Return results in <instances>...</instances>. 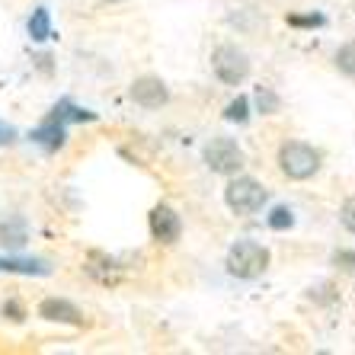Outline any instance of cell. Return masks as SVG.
Here are the masks:
<instances>
[{
  "label": "cell",
  "instance_id": "cell-11",
  "mask_svg": "<svg viewBox=\"0 0 355 355\" xmlns=\"http://www.w3.org/2000/svg\"><path fill=\"white\" fill-rule=\"evenodd\" d=\"M0 269L3 272H23V275H49L51 272V266L45 263V259H0Z\"/></svg>",
  "mask_w": 355,
  "mask_h": 355
},
{
  "label": "cell",
  "instance_id": "cell-4",
  "mask_svg": "<svg viewBox=\"0 0 355 355\" xmlns=\"http://www.w3.org/2000/svg\"><path fill=\"white\" fill-rule=\"evenodd\" d=\"M202 157H205V166L211 173L218 176H234L243 170L247 157H243V148H240L234 138H211L202 150Z\"/></svg>",
  "mask_w": 355,
  "mask_h": 355
},
{
  "label": "cell",
  "instance_id": "cell-8",
  "mask_svg": "<svg viewBox=\"0 0 355 355\" xmlns=\"http://www.w3.org/2000/svg\"><path fill=\"white\" fill-rule=\"evenodd\" d=\"M39 317L51 323H71V327H83V314L77 311V304L64 301V297H45L39 304Z\"/></svg>",
  "mask_w": 355,
  "mask_h": 355
},
{
  "label": "cell",
  "instance_id": "cell-19",
  "mask_svg": "<svg viewBox=\"0 0 355 355\" xmlns=\"http://www.w3.org/2000/svg\"><path fill=\"white\" fill-rule=\"evenodd\" d=\"M13 141H17V128L7 122H0V148H10Z\"/></svg>",
  "mask_w": 355,
  "mask_h": 355
},
{
  "label": "cell",
  "instance_id": "cell-6",
  "mask_svg": "<svg viewBox=\"0 0 355 355\" xmlns=\"http://www.w3.org/2000/svg\"><path fill=\"white\" fill-rule=\"evenodd\" d=\"M132 99L138 103L141 109H160L170 103V90L166 83L154 74H144V77H135L132 83Z\"/></svg>",
  "mask_w": 355,
  "mask_h": 355
},
{
  "label": "cell",
  "instance_id": "cell-20",
  "mask_svg": "<svg viewBox=\"0 0 355 355\" xmlns=\"http://www.w3.org/2000/svg\"><path fill=\"white\" fill-rule=\"evenodd\" d=\"M323 17H288V26H323Z\"/></svg>",
  "mask_w": 355,
  "mask_h": 355
},
{
  "label": "cell",
  "instance_id": "cell-1",
  "mask_svg": "<svg viewBox=\"0 0 355 355\" xmlns=\"http://www.w3.org/2000/svg\"><path fill=\"white\" fill-rule=\"evenodd\" d=\"M320 164H323V154L314 144H307V141H285L279 148V170L295 182H304L311 176H317Z\"/></svg>",
  "mask_w": 355,
  "mask_h": 355
},
{
  "label": "cell",
  "instance_id": "cell-12",
  "mask_svg": "<svg viewBox=\"0 0 355 355\" xmlns=\"http://www.w3.org/2000/svg\"><path fill=\"white\" fill-rule=\"evenodd\" d=\"M29 35H33L35 42H45L51 35V13L45 7L33 10V17H29Z\"/></svg>",
  "mask_w": 355,
  "mask_h": 355
},
{
  "label": "cell",
  "instance_id": "cell-22",
  "mask_svg": "<svg viewBox=\"0 0 355 355\" xmlns=\"http://www.w3.org/2000/svg\"><path fill=\"white\" fill-rule=\"evenodd\" d=\"M103 3H119V0H103Z\"/></svg>",
  "mask_w": 355,
  "mask_h": 355
},
{
  "label": "cell",
  "instance_id": "cell-14",
  "mask_svg": "<svg viewBox=\"0 0 355 355\" xmlns=\"http://www.w3.org/2000/svg\"><path fill=\"white\" fill-rule=\"evenodd\" d=\"M224 119H227V122L243 125L250 119V99L247 96H237L234 103H227V109H224Z\"/></svg>",
  "mask_w": 355,
  "mask_h": 355
},
{
  "label": "cell",
  "instance_id": "cell-9",
  "mask_svg": "<svg viewBox=\"0 0 355 355\" xmlns=\"http://www.w3.org/2000/svg\"><path fill=\"white\" fill-rule=\"evenodd\" d=\"M26 240H29V224L23 218H7V221L0 224V247L23 250Z\"/></svg>",
  "mask_w": 355,
  "mask_h": 355
},
{
  "label": "cell",
  "instance_id": "cell-15",
  "mask_svg": "<svg viewBox=\"0 0 355 355\" xmlns=\"http://www.w3.org/2000/svg\"><path fill=\"white\" fill-rule=\"evenodd\" d=\"M282 99L275 96L269 87H257V109L263 112V116H272V112H279Z\"/></svg>",
  "mask_w": 355,
  "mask_h": 355
},
{
  "label": "cell",
  "instance_id": "cell-18",
  "mask_svg": "<svg viewBox=\"0 0 355 355\" xmlns=\"http://www.w3.org/2000/svg\"><path fill=\"white\" fill-rule=\"evenodd\" d=\"M333 266H339L343 272H355V250H336L333 253Z\"/></svg>",
  "mask_w": 355,
  "mask_h": 355
},
{
  "label": "cell",
  "instance_id": "cell-13",
  "mask_svg": "<svg viewBox=\"0 0 355 355\" xmlns=\"http://www.w3.org/2000/svg\"><path fill=\"white\" fill-rule=\"evenodd\" d=\"M336 71L339 74H346V77H355V39L346 42V45H339L336 51Z\"/></svg>",
  "mask_w": 355,
  "mask_h": 355
},
{
  "label": "cell",
  "instance_id": "cell-2",
  "mask_svg": "<svg viewBox=\"0 0 355 355\" xmlns=\"http://www.w3.org/2000/svg\"><path fill=\"white\" fill-rule=\"evenodd\" d=\"M269 269V250L257 240H237L227 250V272L240 282H253Z\"/></svg>",
  "mask_w": 355,
  "mask_h": 355
},
{
  "label": "cell",
  "instance_id": "cell-21",
  "mask_svg": "<svg viewBox=\"0 0 355 355\" xmlns=\"http://www.w3.org/2000/svg\"><path fill=\"white\" fill-rule=\"evenodd\" d=\"M3 314H13V320H23V311H19V304H13V301L3 304Z\"/></svg>",
  "mask_w": 355,
  "mask_h": 355
},
{
  "label": "cell",
  "instance_id": "cell-16",
  "mask_svg": "<svg viewBox=\"0 0 355 355\" xmlns=\"http://www.w3.org/2000/svg\"><path fill=\"white\" fill-rule=\"evenodd\" d=\"M291 224H295V215H291V208L279 205V208H272V211H269V227H272V231H288Z\"/></svg>",
  "mask_w": 355,
  "mask_h": 355
},
{
  "label": "cell",
  "instance_id": "cell-17",
  "mask_svg": "<svg viewBox=\"0 0 355 355\" xmlns=\"http://www.w3.org/2000/svg\"><path fill=\"white\" fill-rule=\"evenodd\" d=\"M339 221H343V227H346L349 234H355V196L343 202V208H339Z\"/></svg>",
  "mask_w": 355,
  "mask_h": 355
},
{
  "label": "cell",
  "instance_id": "cell-10",
  "mask_svg": "<svg viewBox=\"0 0 355 355\" xmlns=\"http://www.w3.org/2000/svg\"><path fill=\"white\" fill-rule=\"evenodd\" d=\"M33 141H39L45 150H58L64 148V122L55 116H49L45 122H42V128H35Z\"/></svg>",
  "mask_w": 355,
  "mask_h": 355
},
{
  "label": "cell",
  "instance_id": "cell-3",
  "mask_svg": "<svg viewBox=\"0 0 355 355\" xmlns=\"http://www.w3.org/2000/svg\"><path fill=\"white\" fill-rule=\"evenodd\" d=\"M224 202H227V208H231L234 215H253V211H259V208L269 202V192H266V186L259 180H253V176H231V182L224 186Z\"/></svg>",
  "mask_w": 355,
  "mask_h": 355
},
{
  "label": "cell",
  "instance_id": "cell-5",
  "mask_svg": "<svg viewBox=\"0 0 355 355\" xmlns=\"http://www.w3.org/2000/svg\"><path fill=\"white\" fill-rule=\"evenodd\" d=\"M211 71L221 83L227 87H240V83L250 77V58L247 51L237 49V45H218L211 51Z\"/></svg>",
  "mask_w": 355,
  "mask_h": 355
},
{
  "label": "cell",
  "instance_id": "cell-7",
  "mask_svg": "<svg viewBox=\"0 0 355 355\" xmlns=\"http://www.w3.org/2000/svg\"><path fill=\"white\" fill-rule=\"evenodd\" d=\"M150 234L160 243H176L182 234V218L176 215V208L170 205H157L150 211Z\"/></svg>",
  "mask_w": 355,
  "mask_h": 355
}]
</instances>
